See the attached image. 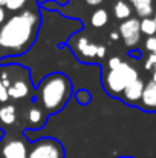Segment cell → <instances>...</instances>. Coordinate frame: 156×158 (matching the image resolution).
Segmentation results:
<instances>
[{"mask_svg":"<svg viewBox=\"0 0 156 158\" xmlns=\"http://www.w3.org/2000/svg\"><path fill=\"white\" fill-rule=\"evenodd\" d=\"M38 23V15L32 11L12 15L0 28V48L11 54L25 52L35 40Z\"/></svg>","mask_w":156,"mask_h":158,"instance_id":"cell-1","label":"cell"},{"mask_svg":"<svg viewBox=\"0 0 156 158\" xmlns=\"http://www.w3.org/2000/svg\"><path fill=\"white\" fill-rule=\"evenodd\" d=\"M72 94V85L63 74L48 75L38 86V98L48 114L63 109Z\"/></svg>","mask_w":156,"mask_h":158,"instance_id":"cell-2","label":"cell"},{"mask_svg":"<svg viewBox=\"0 0 156 158\" xmlns=\"http://www.w3.org/2000/svg\"><path fill=\"white\" fill-rule=\"evenodd\" d=\"M136 78H139L138 71L132 64L121 61V64L115 69H109L107 75L104 77V88L112 95H121L122 91Z\"/></svg>","mask_w":156,"mask_h":158,"instance_id":"cell-3","label":"cell"},{"mask_svg":"<svg viewBox=\"0 0 156 158\" xmlns=\"http://www.w3.org/2000/svg\"><path fill=\"white\" fill-rule=\"evenodd\" d=\"M28 158H64V151L57 140L42 138L29 151Z\"/></svg>","mask_w":156,"mask_h":158,"instance_id":"cell-4","label":"cell"},{"mask_svg":"<svg viewBox=\"0 0 156 158\" xmlns=\"http://www.w3.org/2000/svg\"><path fill=\"white\" fill-rule=\"evenodd\" d=\"M118 34L119 37H122L126 46L133 48L139 43L141 39V29H139V19L130 17L124 22H121L119 28H118Z\"/></svg>","mask_w":156,"mask_h":158,"instance_id":"cell-5","label":"cell"},{"mask_svg":"<svg viewBox=\"0 0 156 158\" xmlns=\"http://www.w3.org/2000/svg\"><path fill=\"white\" fill-rule=\"evenodd\" d=\"M0 154H2L3 158H28L26 146L20 140H9V141H6L2 146Z\"/></svg>","mask_w":156,"mask_h":158,"instance_id":"cell-6","label":"cell"},{"mask_svg":"<svg viewBox=\"0 0 156 158\" xmlns=\"http://www.w3.org/2000/svg\"><path fill=\"white\" fill-rule=\"evenodd\" d=\"M144 86L146 83L141 80V78H136L133 83H130L124 91H122V98L126 103L129 105H133L136 102H141V97H142V92H144Z\"/></svg>","mask_w":156,"mask_h":158,"instance_id":"cell-7","label":"cell"},{"mask_svg":"<svg viewBox=\"0 0 156 158\" xmlns=\"http://www.w3.org/2000/svg\"><path fill=\"white\" fill-rule=\"evenodd\" d=\"M29 92H31V86L25 78H18V80L9 83V86H8V95H9V98H14V100L25 98L29 95Z\"/></svg>","mask_w":156,"mask_h":158,"instance_id":"cell-8","label":"cell"},{"mask_svg":"<svg viewBox=\"0 0 156 158\" xmlns=\"http://www.w3.org/2000/svg\"><path fill=\"white\" fill-rule=\"evenodd\" d=\"M141 106L147 110H156V81H149L144 86V92L141 97Z\"/></svg>","mask_w":156,"mask_h":158,"instance_id":"cell-9","label":"cell"},{"mask_svg":"<svg viewBox=\"0 0 156 158\" xmlns=\"http://www.w3.org/2000/svg\"><path fill=\"white\" fill-rule=\"evenodd\" d=\"M97 49H98V45H94L86 37H81L77 42V51L84 60H92L94 57H97Z\"/></svg>","mask_w":156,"mask_h":158,"instance_id":"cell-10","label":"cell"},{"mask_svg":"<svg viewBox=\"0 0 156 158\" xmlns=\"http://www.w3.org/2000/svg\"><path fill=\"white\" fill-rule=\"evenodd\" d=\"M141 19H149L153 14V0H129Z\"/></svg>","mask_w":156,"mask_h":158,"instance_id":"cell-11","label":"cell"},{"mask_svg":"<svg viewBox=\"0 0 156 158\" xmlns=\"http://www.w3.org/2000/svg\"><path fill=\"white\" fill-rule=\"evenodd\" d=\"M45 120H46V114H45L40 107L32 106V107L28 110V121H29V124H31L32 127H42L43 123H45Z\"/></svg>","mask_w":156,"mask_h":158,"instance_id":"cell-12","label":"cell"},{"mask_svg":"<svg viewBox=\"0 0 156 158\" xmlns=\"http://www.w3.org/2000/svg\"><path fill=\"white\" fill-rule=\"evenodd\" d=\"M17 120V109L14 105H5L0 107V121L3 124H14Z\"/></svg>","mask_w":156,"mask_h":158,"instance_id":"cell-13","label":"cell"},{"mask_svg":"<svg viewBox=\"0 0 156 158\" xmlns=\"http://www.w3.org/2000/svg\"><path fill=\"white\" fill-rule=\"evenodd\" d=\"M113 14H115L116 19H119V20L124 22V20H127V19L132 17V8L124 0H118L115 3V6H113Z\"/></svg>","mask_w":156,"mask_h":158,"instance_id":"cell-14","label":"cell"},{"mask_svg":"<svg viewBox=\"0 0 156 158\" xmlns=\"http://www.w3.org/2000/svg\"><path fill=\"white\" fill-rule=\"evenodd\" d=\"M107 22H109V14H107V11L103 9V8L97 9V11L92 14V17H90V23H92L94 28H103Z\"/></svg>","mask_w":156,"mask_h":158,"instance_id":"cell-15","label":"cell"},{"mask_svg":"<svg viewBox=\"0 0 156 158\" xmlns=\"http://www.w3.org/2000/svg\"><path fill=\"white\" fill-rule=\"evenodd\" d=\"M139 29H141V34H146L149 37H155L156 34V23L152 17L149 19H141L139 22Z\"/></svg>","mask_w":156,"mask_h":158,"instance_id":"cell-16","label":"cell"},{"mask_svg":"<svg viewBox=\"0 0 156 158\" xmlns=\"http://www.w3.org/2000/svg\"><path fill=\"white\" fill-rule=\"evenodd\" d=\"M26 2H28V0H6L5 6H6L9 11H18V9H22V8L26 5Z\"/></svg>","mask_w":156,"mask_h":158,"instance_id":"cell-17","label":"cell"},{"mask_svg":"<svg viewBox=\"0 0 156 158\" xmlns=\"http://www.w3.org/2000/svg\"><path fill=\"white\" fill-rule=\"evenodd\" d=\"M146 49L150 51V54L156 52V37H149L146 40Z\"/></svg>","mask_w":156,"mask_h":158,"instance_id":"cell-18","label":"cell"},{"mask_svg":"<svg viewBox=\"0 0 156 158\" xmlns=\"http://www.w3.org/2000/svg\"><path fill=\"white\" fill-rule=\"evenodd\" d=\"M9 100V95H8V89H6V86L2 83V80H0V103H6Z\"/></svg>","mask_w":156,"mask_h":158,"instance_id":"cell-19","label":"cell"},{"mask_svg":"<svg viewBox=\"0 0 156 158\" xmlns=\"http://www.w3.org/2000/svg\"><path fill=\"white\" fill-rule=\"evenodd\" d=\"M144 68H146L147 71H150L152 68H156V54H150V55H149V58H147Z\"/></svg>","mask_w":156,"mask_h":158,"instance_id":"cell-20","label":"cell"},{"mask_svg":"<svg viewBox=\"0 0 156 158\" xmlns=\"http://www.w3.org/2000/svg\"><path fill=\"white\" fill-rule=\"evenodd\" d=\"M121 61H122V60H121L119 57H112V58L109 60V69H115L116 66L121 64Z\"/></svg>","mask_w":156,"mask_h":158,"instance_id":"cell-21","label":"cell"},{"mask_svg":"<svg viewBox=\"0 0 156 158\" xmlns=\"http://www.w3.org/2000/svg\"><path fill=\"white\" fill-rule=\"evenodd\" d=\"M104 55H106V48H104V46H98V49H97V57L103 58Z\"/></svg>","mask_w":156,"mask_h":158,"instance_id":"cell-22","label":"cell"},{"mask_svg":"<svg viewBox=\"0 0 156 158\" xmlns=\"http://www.w3.org/2000/svg\"><path fill=\"white\" fill-rule=\"evenodd\" d=\"M5 19H6V14H5V9H3V6H0V25L5 22Z\"/></svg>","mask_w":156,"mask_h":158,"instance_id":"cell-23","label":"cell"},{"mask_svg":"<svg viewBox=\"0 0 156 158\" xmlns=\"http://www.w3.org/2000/svg\"><path fill=\"white\" fill-rule=\"evenodd\" d=\"M86 3H87V5H90V6H97V5L103 3V0H86Z\"/></svg>","mask_w":156,"mask_h":158,"instance_id":"cell-24","label":"cell"},{"mask_svg":"<svg viewBox=\"0 0 156 158\" xmlns=\"http://www.w3.org/2000/svg\"><path fill=\"white\" fill-rule=\"evenodd\" d=\"M110 40H113V42H116V40H119V34L118 32H110Z\"/></svg>","mask_w":156,"mask_h":158,"instance_id":"cell-25","label":"cell"},{"mask_svg":"<svg viewBox=\"0 0 156 158\" xmlns=\"http://www.w3.org/2000/svg\"><path fill=\"white\" fill-rule=\"evenodd\" d=\"M130 55H135V57H141V51H132Z\"/></svg>","mask_w":156,"mask_h":158,"instance_id":"cell-26","label":"cell"},{"mask_svg":"<svg viewBox=\"0 0 156 158\" xmlns=\"http://www.w3.org/2000/svg\"><path fill=\"white\" fill-rule=\"evenodd\" d=\"M152 81H156V68H155V71H153V77H152Z\"/></svg>","mask_w":156,"mask_h":158,"instance_id":"cell-27","label":"cell"},{"mask_svg":"<svg viewBox=\"0 0 156 158\" xmlns=\"http://www.w3.org/2000/svg\"><path fill=\"white\" fill-rule=\"evenodd\" d=\"M5 3H6V0H0V6H3Z\"/></svg>","mask_w":156,"mask_h":158,"instance_id":"cell-28","label":"cell"},{"mask_svg":"<svg viewBox=\"0 0 156 158\" xmlns=\"http://www.w3.org/2000/svg\"><path fill=\"white\" fill-rule=\"evenodd\" d=\"M153 20H155V23H156V12H155V17H153Z\"/></svg>","mask_w":156,"mask_h":158,"instance_id":"cell-29","label":"cell"},{"mask_svg":"<svg viewBox=\"0 0 156 158\" xmlns=\"http://www.w3.org/2000/svg\"><path fill=\"white\" fill-rule=\"evenodd\" d=\"M121 158H132V157H121Z\"/></svg>","mask_w":156,"mask_h":158,"instance_id":"cell-30","label":"cell"}]
</instances>
